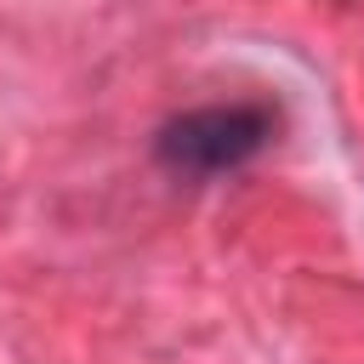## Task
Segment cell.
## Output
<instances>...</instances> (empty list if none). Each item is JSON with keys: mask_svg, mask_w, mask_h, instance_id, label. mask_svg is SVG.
I'll return each instance as SVG.
<instances>
[{"mask_svg": "<svg viewBox=\"0 0 364 364\" xmlns=\"http://www.w3.org/2000/svg\"><path fill=\"white\" fill-rule=\"evenodd\" d=\"M273 131H279V114L267 102H210L159 125L154 154L176 176H222V171L250 165L273 142Z\"/></svg>", "mask_w": 364, "mask_h": 364, "instance_id": "1", "label": "cell"}]
</instances>
